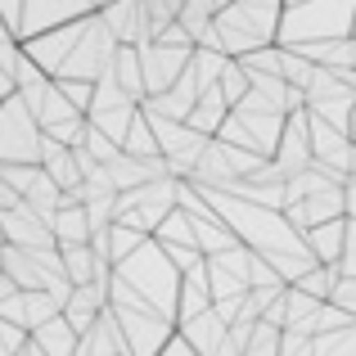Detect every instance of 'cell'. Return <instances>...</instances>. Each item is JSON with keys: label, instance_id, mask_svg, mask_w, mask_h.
<instances>
[{"label": "cell", "instance_id": "8fae6325", "mask_svg": "<svg viewBox=\"0 0 356 356\" xmlns=\"http://www.w3.org/2000/svg\"><path fill=\"white\" fill-rule=\"evenodd\" d=\"M41 167L63 194H77L81 185H86V176H81V167H77V154L63 149L59 140H50V136H45V145H41Z\"/></svg>", "mask_w": 356, "mask_h": 356}, {"label": "cell", "instance_id": "4dcf8cb0", "mask_svg": "<svg viewBox=\"0 0 356 356\" xmlns=\"http://www.w3.org/2000/svg\"><path fill=\"white\" fill-rule=\"evenodd\" d=\"M163 356H199V352H194L190 343L181 339V330H176V339H172V343H167V348H163Z\"/></svg>", "mask_w": 356, "mask_h": 356}, {"label": "cell", "instance_id": "f1b7e54d", "mask_svg": "<svg viewBox=\"0 0 356 356\" xmlns=\"http://www.w3.org/2000/svg\"><path fill=\"white\" fill-rule=\"evenodd\" d=\"M14 208H23V199H18V190H14V185H5V176H0V217L14 212Z\"/></svg>", "mask_w": 356, "mask_h": 356}, {"label": "cell", "instance_id": "3957f363", "mask_svg": "<svg viewBox=\"0 0 356 356\" xmlns=\"http://www.w3.org/2000/svg\"><path fill=\"white\" fill-rule=\"evenodd\" d=\"M284 127H289L284 108L252 90L235 113H230L226 131H221L217 140H226V145H235V149H248V154H261V158H275L280 140H284Z\"/></svg>", "mask_w": 356, "mask_h": 356}, {"label": "cell", "instance_id": "d590c367", "mask_svg": "<svg viewBox=\"0 0 356 356\" xmlns=\"http://www.w3.org/2000/svg\"><path fill=\"white\" fill-rule=\"evenodd\" d=\"M90 5H95V9H104V5H108V0H90Z\"/></svg>", "mask_w": 356, "mask_h": 356}, {"label": "cell", "instance_id": "52a82bcc", "mask_svg": "<svg viewBox=\"0 0 356 356\" xmlns=\"http://www.w3.org/2000/svg\"><path fill=\"white\" fill-rule=\"evenodd\" d=\"M99 14L90 0H27V14H23V45L36 41L45 32H59L68 23H81V18Z\"/></svg>", "mask_w": 356, "mask_h": 356}, {"label": "cell", "instance_id": "44dd1931", "mask_svg": "<svg viewBox=\"0 0 356 356\" xmlns=\"http://www.w3.org/2000/svg\"><path fill=\"white\" fill-rule=\"evenodd\" d=\"M217 86H221V95L230 99V108H239L243 99L252 95V77L243 72V63H235V59L226 63V72H221V81H217Z\"/></svg>", "mask_w": 356, "mask_h": 356}, {"label": "cell", "instance_id": "8d00e7d4", "mask_svg": "<svg viewBox=\"0 0 356 356\" xmlns=\"http://www.w3.org/2000/svg\"><path fill=\"white\" fill-rule=\"evenodd\" d=\"M352 140H356V113H352Z\"/></svg>", "mask_w": 356, "mask_h": 356}, {"label": "cell", "instance_id": "6da1fadb", "mask_svg": "<svg viewBox=\"0 0 356 356\" xmlns=\"http://www.w3.org/2000/svg\"><path fill=\"white\" fill-rule=\"evenodd\" d=\"M118 280H127V284L136 289V293L145 298L158 316H167V321L176 325V307H181L185 275L176 270V261L163 252V243H158V239H145V248H140L136 257L122 261V266H118Z\"/></svg>", "mask_w": 356, "mask_h": 356}, {"label": "cell", "instance_id": "cb8c5ba5", "mask_svg": "<svg viewBox=\"0 0 356 356\" xmlns=\"http://www.w3.org/2000/svg\"><path fill=\"white\" fill-rule=\"evenodd\" d=\"M0 176H5V185H14V190H18V199H27V194L36 190V181H41V167L9 163V167H0Z\"/></svg>", "mask_w": 356, "mask_h": 356}, {"label": "cell", "instance_id": "603a6c76", "mask_svg": "<svg viewBox=\"0 0 356 356\" xmlns=\"http://www.w3.org/2000/svg\"><path fill=\"white\" fill-rule=\"evenodd\" d=\"M280 348H284V330L257 321V334H252V343H248V352H243V356H280Z\"/></svg>", "mask_w": 356, "mask_h": 356}, {"label": "cell", "instance_id": "9a60e30c", "mask_svg": "<svg viewBox=\"0 0 356 356\" xmlns=\"http://www.w3.org/2000/svg\"><path fill=\"white\" fill-rule=\"evenodd\" d=\"M307 113L330 122L334 131H343V136H352V113H356V90H339V95L330 99H316V104H307Z\"/></svg>", "mask_w": 356, "mask_h": 356}, {"label": "cell", "instance_id": "1f68e13d", "mask_svg": "<svg viewBox=\"0 0 356 356\" xmlns=\"http://www.w3.org/2000/svg\"><path fill=\"white\" fill-rule=\"evenodd\" d=\"M343 194H348V221H356V176L343 185Z\"/></svg>", "mask_w": 356, "mask_h": 356}, {"label": "cell", "instance_id": "7402d4cb", "mask_svg": "<svg viewBox=\"0 0 356 356\" xmlns=\"http://www.w3.org/2000/svg\"><path fill=\"white\" fill-rule=\"evenodd\" d=\"M280 50H284V45H280ZM280 77H284L293 90H307V86H312V77H316V63L302 59L298 50H284V68H280Z\"/></svg>", "mask_w": 356, "mask_h": 356}, {"label": "cell", "instance_id": "f546056e", "mask_svg": "<svg viewBox=\"0 0 356 356\" xmlns=\"http://www.w3.org/2000/svg\"><path fill=\"white\" fill-rule=\"evenodd\" d=\"M235 5V0H190V9H199V14H208V18H217V14H226V9Z\"/></svg>", "mask_w": 356, "mask_h": 356}, {"label": "cell", "instance_id": "836d02e7", "mask_svg": "<svg viewBox=\"0 0 356 356\" xmlns=\"http://www.w3.org/2000/svg\"><path fill=\"white\" fill-rule=\"evenodd\" d=\"M298 5H307V0H284V9H298Z\"/></svg>", "mask_w": 356, "mask_h": 356}, {"label": "cell", "instance_id": "9c48e42d", "mask_svg": "<svg viewBox=\"0 0 356 356\" xmlns=\"http://www.w3.org/2000/svg\"><path fill=\"white\" fill-rule=\"evenodd\" d=\"M275 163H280V172H284L289 181L316 167V154H312V113H293V118H289L284 140H280V149H275Z\"/></svg>", "mask_w": 356, "mask_h": 356}, {"label": "cell", "instance_id": "5bb4252c", "mask_svg": "<svg viewBox=\"0 0 356 356\" xmlns=\"http://www.w3.org/2000/svg\"><path fill=\"white\" fill-rule=\"evenodd\" d=\"M307 248L321 266H339L343 261V248H348V217L343 221H330V226H316L307 235Z\"/></svg>", "mask_w": 356, "mask_h": 356}, {"label": "cell", "instance_id": "484cf974", "mask_svg": "<svg viewBox=\"0 0 356 356\" xmlns=\"http://www.w3.org/2000/svg\"><path fill=\"white\" fill-rule=\"evenodd\" d=\"M32 339V334H23L18 325H9V321H0V356H18L23 352V343Z\"/></svg>", "mask_w": 356, "mask_h": 356}, {"label": "cell", "instance_id": "d6a6232c", "mask_svg": "<svg viewBox=\"0 0 356 356\" xmlns=\"http://www.w3.org/2000/svg\"><path fill=\"white\" fill-rule=\"evenodd\" d=\"M18 356H45V352H41V348H36V343H32V339H27V343H23V352H18Z\"/></svg>", "mask_w": 356, "mask_h": 356}, {"label": "cell", "instance_id": "74e56055", "mask_svg": "<svg viewBox=\"0 0 356 356\" xmlns=\"http://www.w3.org/2000/svg\"><path fill=\"white\" fill-rule=\"evenodd\" d=\"M352 36H356V32H352Z\"/></svg>", "mask_w": 356, "mask_h": 356}, {"label": "cell", "instance_id": "d4e9b609", "mask_svg": "<svg viewBox=\"0 0 356 356\" xmlns=\"http://www.w3.org/2000/svg\"><path fill=\"white\" fill-rule=\"evenodd\" d=\"M86 154L95 158L99 167H108V163H113V158H122V145H118V140H108L104 131H95V127H90V140H86Z\"/></svg>", "mask_w": 356, "mask_h": 356}, {"label": "cell", "instance_id": "7a4b0ae2", "mask_svg": "<svg viewBox=\"0 0 356 356\" xmlns=\"http://www.w3.org/2000/svg\"><path fill=\"white\" fill-rule=\"evenodd\" d=\"M352 32H356V0H307L298 9H284L280 45L284 50L330 45V41H348Z\"/></svg>", "mask_w": 356, "mask_h": 356}, {"label": "cell", "instance_id": "ba28073f", "mask_svg": "<svg viewBox=\"0 0 356 356\" xmlns=\"http://www.w3.org/2000/svg\"><path fill=\"white\" fill-rule=\"evenodd\" d=\"M0 235H5V243H14V248H27V252H45V248H59V239H54L50 221L41 217V212H32L23 203V208L5 212L0 217Z\"/></svg>", "mask_w": 356, "mask_h": 356}, {"label": "cell", "instance_id": "5b68a950", "mask_svg": "<svg viewBox=\"0 0 356 356\" xmlns=\"http://www.w3.org/2000/svg\"><path fill=\"white\" fill-rule=\"evenodd\" d=\"M122 334H127L131 356H163V348L176 339V325L158 312H145V307H113Z\"/></svg>", "mask_w": 356, "mask_h": 356}, {"label": "cell", "instance_id": "ffe728a7", "mask_svg": "<svg viewBox=\"0 0 356 356\" xmlns=\"http://www.w3.org/2000/svg\"><path fill=\"white\" fill-rule=\"evenodd\" d=\"M122 154L140 158V163H149V158H163V145H158V136H154V127H149L145 113L136 118V127H131V136H127V145H122Z\"/></svg>", "mask_w": 356, "mask_h": 356}, {"label": "cell", "instance_id": "8992f818", "mask_svg": "<svg viewBox=\"0 0 356 356\" xmlns=\"http://www.w3.org/2000/svg\"><path fill=\"white\" fill-rule=\"evenodd\" d=\"M190 59H194V50H185V45H163V41L140 45V68H145V90H149V99H154V95H167V90H172L176 81L185 77Z\"/></svg>", "mask_w": 356, "mask_h": 356}, {"label": "cell", "instance_id": "83f0119b", "mask_svg": "<svg viewBox=\"0 0 356 356\" xmlns=\"http://www.w3.org/2000/svg\"><path fill=\"white\" fill-rule=\"evenodd\" d=\"M330 302H334V307H343V312H348L352 321H356V280H343V284H339V293H334Z\"/></svg>", "mask_w": 356, "mask_h": 356}, {"label": "cell", "instance_id": "d6986e66", "mask_svg": "<svg viewBox=\"0 0 356 356\" xmlns=\"http://www.w3.org/2000/svg\"><path fill=\"white\" fill-rule=\"evenodd\" d=\"M158 243H163V248H199V239H194V217L185 208H176L172 217L163 221V230H158L154 235ZM203 252V248H199Z\"/></svg>", "mask_w": 356, "mask_h": 356}, {"label": "cell", "instance_id": "2e32d148", "mask_svg": "<svg viewBox=\"0 0 356 356\" xmlns=\"http://www.w3.org/2000/svg\"><path fill=\"white\" fill-rule=\"evenodd\" d=\"M113 81L127 90L131 99H136V104H145V99H149V90H145V68H140V50H131V45H122V50H118Z\"/></svg>", "mask_w": 356, "mask_h": 356}, {"label": "cell", "instance_id": "7c38bea8", "mask_svg": "<svg viewBox=\"0 0 356 356\" xmlns=\"http://www.w3.org/2000/svg\"><path fill=\"white\" fill-rule=\"evenodd\" d=\"M212 307H217V298H212V284H208V261H203L199 270H190L181 284V307H176V330L190 321H199V316H208Z\"/></svg>", "mask_w": 356, "mask_h": 356}, {"label": "cell", "instance_id": "e575fe53", "mask_svg": "<svg viewBox=\"0 0 356 356\" xmlns=\"http://www.w3.org/2000/svg\"><path fill=\"white\" fill-rule=\"evenodd\" d=\"M0 270H5V243H0Z\"/></svg>", "mask_w": 356, "mask_h": 356}, {"label": "cell", "instance_id": "e0dca14e", "mask_svg": "<svg viewBox=\"0 0 356 356\" xmlns=\"http://www.w3.org/2000/svg\"><path fill=\"white\" fill-rule=\"evenodd\" d=\"M50 230H54V239H59V248H68V243H90V235H95L86 208H59L54 221H50Z\"/></svg>", "mask_w": 356, "mask_h": 356}, {"label": "cell", "instance_id": "30bf717a", "mask_svg": "<svg viewBox=\"0 0 356 356\" xmlns=\"http://www.w3.org/2000/svg\"><path fill=\"white\" fill-rule=\"evenodd\" d=\"M99 18H104L108 32L118 36V45H131V50H140V45L154 41V36H149L145 0H108V5L99 9Z\"/></svg>", "mask_w": 356, "mask_h": 356}, {"label": "cell", "instance_id": "4fadbf2b", "mask_svg": "<svg viewBox=\"0 0 356 356\" xmlns=\"http://www.w3.org/2000/svg\"><path fill=\"white\" fill-rule=\"evenodd\" d=\"M181 339L190 343L199 356H217L221 348H226V339H230V325L221 321L217 312H208V316H199V321L181 325Z\"/></svg>", "mask_w": 356, "mask_h": 356}, {"label": "cell", "instance_id": "ac0fdd59", "mask_svg": "<svg viewBox=\"0 0 356 356\" xmlns=\"http://www.w3.org/2000/svg\"><path fill=\"white\" fill-rule=\"evenodd\" d=\"M32 343H36L45 356H77V343H81V339H77V330H72V325L59 316V321H50L45 330H36Z\"/></svg>", "mask_w": 356, "mask_h": 356}, {"label": "cell", "instance_id": "4316f807", "mask_svg": "<svg viewBox=\"0 0 356 356\" xmlns=\"http://www.w3.org/2000/svg\"><path fill=\"white\" fill-rule=\"evenodd\" d=\"M339 270H343V280H356V221H348V248H343Z\"/></svg>", "mask_w": 356, "mask_h": 356}, {"label": "cell", "instance_id": "277c9868", "mask_svg": "<svg viewBox=\"0 0 356 356\" xmlns=\"http://www.w3.org/2000/svg\"><path fill=\"white\" fill-rule=\"evenodd\" d=\"M41 145H45V131L27 113L23 99L18 95L0 99V167H9V163L41 167Z\"/></svg>", "mask_w": 356, "mask_h": 356}]
</instances>
